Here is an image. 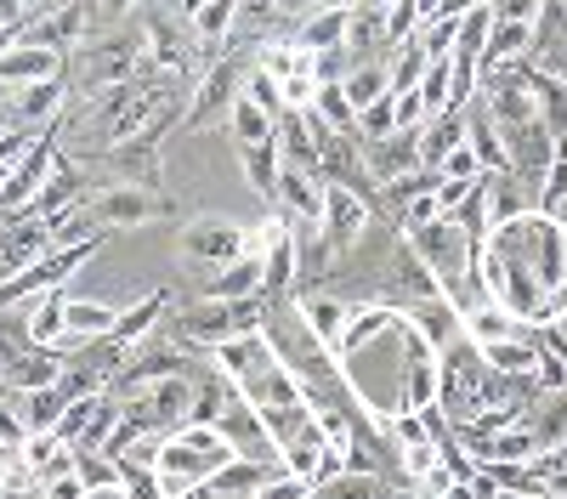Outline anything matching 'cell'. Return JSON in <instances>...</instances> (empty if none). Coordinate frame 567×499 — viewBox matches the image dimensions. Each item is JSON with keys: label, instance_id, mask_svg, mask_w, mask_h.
<instances>
[{"label": "cell", "instance_id": "obj_53", "mask_svg": "<svg viewBox=\"0 0 567 499\" xmlns=\"http://www.w3.org/2000/svg\"><path fill=\"white\" fill-rule=\"evenodd\" d=\"M120 499H125V493H120Z\"/></svg>", "mask_w": 567, "mask_h": 499}, {"label": "cell", "instance_id": "obj_38", "mask_svg": "<svg viewBox=\"0 0 567 499\" xmlns=\"http://www.w3.org/2000/svg\"><path fill=\"white\" fill-rule=\"evenodd\" d=\"M392 97H398V131H425V125H432V114H425V103H420V91H392Z\"/></svg>", "mask_w": 567, "mask_h": 499}, {"label": "cell", "instance_id": "obj_2", "mask_svg": "<svg viewBox=\"0 0 567 499\" xmlns=\"http://www.w3.org/2000/svg\"><path fill=\"white\" fill-rule=\"evenodd\" d=\"M182 256L187 261H205V267H233V261H245V227H233L221 216H194V221H182V233H176Z\"/></svg>", "mask_w": 567, "mask_h": 499}, {"label": "cell", "instance_id": "obj_21", "mask_svg": "<svg viewBox=\"0 0 567 499\" xmlns=\"http://www.w3.org/2000/svg\"><path fill=\"white\" fill-rule=\"evenodd\" d=\"M528 52H534V23H494L488 52H483V74L505 69V63H523Z\"/></svg>", "mask_w": 567, "mask_h": 499}, {"label": "cell", "instance_id": "obj_32", "mask_svg": "<svg viewBox=\"0 0 567 499\" xmlns=\"http://www.w3.org/2000/svg\"><path fill=\"white\" fill-rule=\"evenodd\" d=\"M358 136H363V143H386V136H398V97H392V91L358 108Z\"/></svg>", "mask_w": 567, "mask_h": 499}, {"label": "cell", "instance_id": "obj_11", "mask_svg": "<svg viewBox=\"0 0 567 499\" xmlns=\"http://www.w3.org/2000/svg\"><path fill=\"white\" fill-rule=\"evenodd\" d=\"M296 306H301V318L312 324V335H318L329 352H341V341H347V324H352V306H347L341 295H301Z\"/></svg>", "mask_w": 567, "mask_h": 499}, {"label": "cell", "instance_id": "obj_36", "mask_svg": "<svg viewBox=\"0 0 567 499\" xmlns=\"http://www.w3.org/2000/svg\"><path fill=\"white\" fill-rule=\"evenodd\" d=\"M63 448H69V443H63L58 432H29V437H23V448H18V460H23L29 471H40L45 460H58Z\"/></svg>", "mask_w": 567, "mask_h": 499}, {"label": "cell", "instance_id": "obj_23", "mask_svg": "<svg viewBox=\"0 0 567 499\" xmlns=\"http://www.w3.org/2000/svg\"><path fill=\"white\" fill-rule=\"evenodd\" d=\"M239 154H245V176H250V188H256L267 205H278V176H284L278 136H272V143H256V148H239Z\"/></svg>", "mask_w": 567, "mask_h": 499}, {"label": "cell", "instance_id": "obj_25", "mask_svg": "<svg viewBox=\"0 0 567 499\" xmlns=\"http://www.w3.org/2000/svg\"><path fill=\"white\" fill-rule=\"evenodd\" d=\"M227 125H233V136H239V148H256V143H272V136H278V114H267V108L250 103V97L233 103Z\"/></svg>", "mask_w": 567, "mask_h": 499}, {"label": "cell", "instance_id": "obj_10", "mask_svg": "<svg viewBox=\"0 0 567 499\" xmlns=\"http://www.w3.org/2000/svg\"><path fill=\"white\" fill-rule=\"evenodd\" d=\"M409 170H420V131L409 136V131H398V136H386V143H369V176L381 181H398V176H409Z\"/></svg>", "mask_w": 567, "mask_h": 499}, {"label": "cell", "instance_id": "obj_26", "mask_svg": "<svg viewBox=\"0 0 567 499\" xmlns=\"http://www.w3.org/2000/svg\"><path fill=\"white\" fill-rule=\"evenodd\" d=\"M347 18L352 12H312L301 29H296V45H301V52H329V45H347Z\"/></svg>", "mask_w": 567, "mask_h": 499}, {"label": "cell", "instance_id": "obj_50", "mask_svg": "<svg viewBox=\"0 0 567 499\" xmlns=\"http://www.w3.org/2000/svg\"><path fill=\"white\" fill-rule=\"evenodd\" d=\"M414 499H443V493H425V488H414Z\"/></svg>", "mask_w": 567, "mask_h": 499}, {"label": "cell", "instance_id": "obj_27", "mask_svg": "<svg viewBox=\"0 0 567 499\" xmlns=\"http://www.w3.org/2000/svg\"><path fill=\"white\" fill-rule=\"evenodd\" d=\"M425 69H432V58H425V45H420V34H414V40H403L398 52L386 58V91H414Z\"/></svg>", "mask_w": 567, "mask_h": 499}, {"label": "cell", "instance_id": "obj_47", "mask_svg": "<svg viewBox=\"0 0 567 499\" xmlns=\"http://www.w3.org/2000/svg\"><path fill=\"white\" fill-rule=\"evenodd\" d=\"M363 7H369V12H392V7H398V0H363Z\"/></svg>", "mask_w": 567, "mask_h": 499}, {"label": "cell", "instance_id": "obj_49", "mask_svg": "<svg viewBox=\"0 0 567 499\" xmlns=\"http://www.w3.org/2000/svg\"><path fill=\"white\" fill-rule=\"evenodd\" d=\"M91 499H120V488H109V493H91Z\"/></svg>", "mask_w": 567, "mask_h": 499}, {"label": "cell", "instance_id": "obj_52", "mask_svg": "<svg viewBox=\"0 0 567 499\" xmlns=\"http://www.w3.org/2000/svg\"><path fill=\"white\" fill-rule=\"evenodd\" d=\"M561 7H567V0H561Z\"/></svg>", "mask_w": 567, "mask_h": 499}, {"label": "cell", "instance_id": "obj_35", "mask_svg": "<svg viewBox=\"0 0 567 499\" xmlns=\"http://www.w3.org/2000/svg\"><path fill=\"white\" fill-rule=\"evenodd\" d=\"M437 466H449V443H409V448H403V471H409L414 488L432 477Z\"/></svg>", "mask_w": 567, "mask_h": 499}, {"label": "cell", "instance_id": "obj_1", "mask_svg": "<svg viewBox=\"0 0 567 499\" xmlns=\"http://www.w3.org/2000/svg\"><path fill=\"white\" fill-rule=\"evenodd\" d=\"M245 58H216L210 69H205V80H199V91H194V103H187V119H182V131H199V125H216V119H227L233 114V103L245 97Z\"/></svg>", "mask_w": 567, "mask_h": 499}, {"label": "cell", "instance_id": "obj_34", "mask_svg": "<svg viewBox=\"0 0 567 499\" xmlns=\"http://www.w3.org/2000/svg\"><path fill=\"white\" fill-rule=\"evenodd\" d=\"M97 408H103V392H91V397H74V403L63 408V415H58V426H52V432H58V437H63V443L74 448V443L85 437V426H91V415H97Z\"/></svg>", "mask_w": 567, "mask_h": 499}, {"label": "cell", "instance_id": "obj_13", "mask_svg": "<svg viewBox=\"0 0 567 499\" xmlns=\"http://www.w3.org/2000/svg\"><path fill=\"white\" fill-rule=\"evenodd\" d=\"M69 335V290H45L34 306H29V341L58 352V341Z\"/></svg>", "mask_w": 567, "mask_h": 499}, {"label": "cell", "instance_id": "obj_42", "mask_svg": "<svg viewBox=\"0 0 567 499\" xmlns=\"http://www.w3.org/2000/svg\"><path fill=\"white\" fill-rule=\"evenodd\" d=\"M34 0H0V23H29Z\"/></svg>", "mask_w": 567, "mask_h": 499}, {"label": "cell", "instance_id": "obj_15", "mask_svg": "<svg viewBox=\"0 0 567 499\" xmlns=\"http://www.w3.org/2000/svg\"><path fill=\"white\" fill-rule=\"evenodd\" d=\"M233 18H239V0H199L194 7V40H199V52L205 58H216L221 45H227V34H233Z\"/></svg>", "mask_w": 567, "mask_h": 499}, {"label": "cell", "instance_id": "obj_16", "mask_svg": "<svg viewBox=\"0 0 567 499\" xmlns=\"http://www.w3.org/2000/svg\"><path fill=\"white\" fill-rule=\"evenodd\" d=\"M483 352V363L488 370H499V375H539V341H528V335H505V341H488V346H477Z\"/></svg>", "mask_w": 567, "mask_h": 499}, {"label": "cell", "instance_id": "obj_4", "mask_svg": "<svg viewBox=\"0 0 567 499\" xmlns=\"http://www.w3.org/2000/svg\"><path fill=\"white\" fill-rule=\"evenodd\" d=\"M85 205H91V216H97V227H142V221L171 210L165 199L154 205V194L131 188V181H114V188H103V194H85Z\"/></svg>", "mask_w": 567, "mask_h": 499}, {"label": "cell", "instance_id": "obj_24", "mask_svg": "<svg viewBox=\"0 0 567 499\" xmlns=\"http://www.w3.org/2000/svg\"><path fill=\"white\" fill-rule=\"evenodd\" d=\"M69 194H80V170H74V165H69V154H63V159H52V176L40 181V194H34L29 216H40V221H45V216H58Z\"/></svg>", "mask_w": 567, "mask_h": 499}, {"label": "cell", "instance_id": "obj_17", "mask_svg": "<svg viewBox=\"0 0 567 499\" xmlns=\"http://www.w3.org/2000/svg\"><path fill=\"white\" fill-rule=\"evenodd\" d=\"M267 477H272V466H261V460H250V454H239V460H227L216 477H205L221 499H256L261 488H267Z\"/></svg>", "mask_w": 567, "mask_h": 499}, {"label": "cell", "instance_id": "obj_37", "mask_svg": "<svg viewBox=\"0 0 567 499\" xmlns=\"http://www.w3.org/2000/svg\"><path fill=\"white\" fill-rule=\"evenodd\" d=\"M432 170H437V176H460V181H477V176H483V159H477V148H471V143H460V148H454L449 159H437Z\"/></svg>", "mask_w": 567, "mask_h": 499}, {"label": "cell", "instance_id": "obj_9", "mask_svg": "<svg viewBox=\"0 0 567 499\" xmlns=\"http://www.w3.org/2000/svg\"><path fill=\"white\" fill-rule=\"evenodd\" d=\"M386 279L398 284V295H409V301H437L443 295V284H437V272L420 261V250L403 239L398 250H392V267H386Z\"/></svg>", "mask_w": 567, "mask_h": 499}, {"label": "cell", "instance_id": "obj_33", "mask_svg": "<svg viewBox=\"0 0 567 499\" xmlns=\"http://www.w3.org/2000/svg\"><path fill=\"white\" fill-rule=\"evenodd\" d=\"M63 103V80H45V85H23L18 97H12V108L23 114V119H52V108ZM69 108V103H63Z\"/></svg>", "mask_w": 567, "mask_h": 499}, {"label": "cell", "instance_id": "obj_31", "mask_svg": "<svg viewBox=\"0 0 567 499\" xmlns=\"http://www.w3.org/2000/svg\"><path fill=\"white\" fill-rule=\"evenodd\" d=\"M341 91H347L352 108H363V103H374V97H386V63H352L347 80H341Z\"/></svg>", "mask_w": 567, "mask_h": 499}, {"label": "cell", "instance_id": "obj_40", "mask_svg": "<svg viewBox=\"0 0 567 499\" xmlns=\"http://www.w3.org/2000/svg\"><path fill=\"white\" fill-rule=\"evenodd\" d=\"M312 493V482L307 477H290V471H272L267 477V488L256 493V499H307Z\"/></svg>", "mask_w": 567, "mask_h": 499}, {"label": "cell", "instance_id": "obj_12", "mask_svg": "<svg viewBox=\"0 0 567 499\" xmlns=\"http://www.w3.org/2000/svg\"><path fill=\"white\" fill-rule=\"evenodd\" d=\"M465 143L477 148L483 170H511V159H505V136H499L494 114L483 108V97H471V103H465Z\"/></svg>", "mask_w": 567, "mask_h": 499}, {"label": "cell", "instance_id": "obj_6", "mask_svg": "<svg viewBox=\"0 0 567 499\" xmlns=\"http://www.w3.org/2000/svg\"><path fill=\"white\" fill-rule=\"evenodd\" d=\"M528 210H539L534 188L516 170H488V199H483V216H488V233L505 221H523Z\"/></svg>", "mask_w": 567, "mask_h": 499}, {"label": "cell", "instance_id": "obj_18", "mask_svg": "<svg viewBox=\"0 0 567 499\" xmlns=\"http://www.w3.org/2000/svg\"><path fill=\"white\" fill-rule=\"evenodd\" d=\"M465 143V108H443L432 125L420 131V165H437Z\"/></svg>", "mask_w": 567, "mask_h": 499}, {"label": "cell", "instance_id": "obj_48", "mask_svg": "<svg viewBox=\"0 0 567 499\" xmlns=\"http://www.w3.org/2000/svg\"><path fill=\"white\" fill-rule=\"evenodd\" d=\"M7 103H12V85H7V80H0V108H7Z\"/></svg>", "mask_w": 567, "mask_h": 499}, {"label": "cell", "instance_id": "obj_46", "mask_svg": "<svg viewBox=\"0 0 567 499\" xmlns=\"http://www.w3.org/2000/svg\"><path fill=\"white\" fill-rule=\"evenodd\" d=\"M103 7H109V12H114V18H125V12H131V7H136V0H103Z\"/></svg>", "mask_w": 567, "mask_h": 499}, {"label": "cell", "instance_id": "obj_28", "mask_svg": "<svg viewBox=\"0 0 567 499\" xmlns=\"http://www.w3.org/2000/svg\"><path fill=\"white\" fill-rule=\"evenodd\" d=\"M114 324H120V312H114V306L85 301V295H69V330H74V335L103 341V335H114Z\"/></svg>", "mask_w": 567, "mask_h": 499}, {"label": "cell", "instance_id": "obj_39", "mask_svg": "<svg viewBox=\"0 0 567 499\" xmlns=\"http://www.w3.org/2000/svg\"><path fill=\"white\" fill-rule=\"evenodd\" d=\"M40 493H45V499H91V488H85L80 466H74V471H58V477H45V482H40Z\"/></svg>", "mask_w": 567, "mask_h": 499}, {"label": "cell", "instance_id": "obj_20", "mask_svg": "<svg viewBox=\"0 0 567 499\" xmlns=\"http://www.w3.org/2000/svg\"><path fill=\"white\" fill-rule=\"evenodd\" d=\"M460 324H465V341L471 346H488V341H505V335H516V330H523V324H516V318L488 295V301H477V306H471L465 318H460Z\"/></svg>", "mask_w": 567, "mask_h": 499}, {"label": "cell", "instance_id": "obj_22", "mask_svg": "<svg viewBox=\"0 0 567 499\" xmlns=\"http://www.w3.org/2000/svg\"><path fill=\"white\" fill-rule=\"evenodd\" d=\"M307 119L323 125V131H336V136H358V108L347 103L341 85H318V97H312Z\"/></svg>", "mask_w": 567, "mask_h": 499}, {"label": "cell", "instance_id": "obj_44", "mask_svg": "<svg viewBox=\"0 0 567 499\" xmlns=\"http://www.w3.org/2000/svg\"><path fill=\"white\" fill-rule=\"evenodd\" d=\"M443 499H477V488H471V482H465V477H460V482H454V488H449V493H443Z\"/></svg>", "mask_w": 567, "mask_h": 499}, {"label": "cell", "instance_id": "obj_5", "mask_svg": "<svg viewBox=\"0 0 567 499\" xmlns=\"http://www.w3.org/2000/svg\"><path fill=\"white\" fill-rule=\"evenodd\" d=\"M363 221H369V205H363V194H352V188H329V194H323V221H318V227H323V239L336 245V256L358 245Z\"/></svg>", "mask_w": 567, "mask_h": 499}, {"label": "cell", "instance_id": "obj_41", "mask_svg": "<svg viewBox=\"0 0 567 499\" xmlns=\"http://www.w3.org/2000/svg\"><path fill=\"white\" fill-rule=\"evenodd\" d=\"M550 0H494V18L499 23H534Z\"/></svg>", "mask_w": 567, "mask_h": 499}, {"label": "cell", "instance_id": "obj_45", "mask_svg": "<svg viewBox=\"0 0 567 499\" xmlns=\"http://www.w3.org/2000/svg\"><path fill=\"white\" fill-rule=\"evenodd\" d=\"M182 499H221V493H216V488H210V482H199V488H187V493H182Z\"/></svg>", "mask_w": 567, "mask_h": 499}, {"label": "cell", "instance_id": "obj_3", "mask_svg": "<svg viewBox=\"0 0 567 499\" xmlns=\"http://www.w3.org/2000/svg\"><path fill=\"white\" fill-rule=\"evenodd\" d=\"M91 250H97V239H91V245H74V250H45L34 267L12 272V279H0V306H18L23 295L63 290V279H69L74 267H85V261H91Z\"/></svg>", "mask_w": 567, "mask_h": 499}, {"label": "cell", "instance_id": "obj_19", "mask_svg": "<svg viewBox=\"0 0 567 499\" xmlns=\"http://www.w3.org/2000/svg\"><path fill=\"white\" fill-rule=\"evenodd\" d=\"M261 284H267V256H245V261L221 267V279L205 295L210 301H239V295H261Z\"/></svg>", "mask_w": 567, "mask_h": 499}, {"label": "cell", "instance_id": "obj_8", "mask_svg": "<svg viewBox=\"0 0 567 499\" xmlns=\"http://www.w3.org/2000/svg\"><path fill=\"white\" fill-rule=\"evenodd\" d=\"M323 176L318 170H296V165H284L278 176V205L284 210H296V221H323Z\"/></svg>", "mask_w": 567, "mask_h": 499}, {"label": "cell", "instance_id": "obj_51", "mask_svg": "<svg viewBox=\"0 0 567 499\" xmlns=\"http://www.w3.org/2000/svg\"><path fill=\"white\" fill-rule=\"evenodd\" d=\"M34 7H45V0H34Z\"/></svg>", "mask_w": 567, "mask_h": 499}, {"label": "cell", "instance_id": "obj_7", "mask_svg": "<svg viewBox=\"0 0 567 499\" xmlns=\"http://www.w3.org/2000/svg\"><path fill=\"white\" fill-rule=\"evenodd\" d=\"M58 63H63V58L52 52V45H29V40H18L12 52H0V80H7V85H12V97H18L23 85L63 80V74H58Z\"/></svg>", "mask_w": 567, "mask_h": 499}, {"label": "cell", "instance_id": "obj_43", "mask_svg": "<svg viewBox=\"0 0 567 499\" xmlns=\"http://www.w3.org/2000/svg\"><path fill=\"white\" fill-rule=\"evenodd\" d=\"M358 7H363V0H318L312 12H358Z\"/></svg>", "mask_w": 567, "mask_h": 499}, {"label": "cell", "instance_id": "obj_14", "mask_svg": "<svg viewBox=\"0 0 567 499\" xmlns=\"http://www.w3.org/2000/svg\"><path fill=\"white\" fill-rule=\"evenodd\" d=\"M109 154H114V165H120V176L131 181V188H154L159 170H165L159 136H136V143H120V148H109Z\"/></svg>", "mask_w": 567, "mask_h": 499}, {"label": "cell", "instance_id": "obj_29", "mask_svg": "<svg viewBox=\"0 0 567 499\" xmlns=\"http://www.w3.org/2000/svg\"><path fill=\"white\" fill-rule=\"evenodd\" d=\"M171 306V295L159 290V295H148V301H136L125 318H120V324H114V341L120 346H142V341H148V330H154V318Z\"/></svg>", "mask_w": 567, "mask_h": 499}, {"label": "cell", "instance_id": "obj_30", "mask_svg": "<svg viewBox=\"0 0 567 499\" xmlns=\"http://www.w3.org/2000/svg\"><path fill=\"white\" fill-rule=\"evenodd\" d=\"M414 91H420V103H425V114L437 119V114H443V108L454 103V63H449V58H437L432 69L420 74V85H414Z\"/></svg>", "mask_w": 567, "mask_h": 499}]
</instances>
